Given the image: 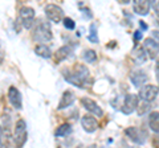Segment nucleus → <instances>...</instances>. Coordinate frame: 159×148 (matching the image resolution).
<instances>
[{"instance_id": "f257e3e1", "label": "nucleus", "mask_w": 159, "mask_h": 148, "mask_svg": "<svg viewBox=\"0 0 159 148\" xmlns=\"http://www.w3.org/2000/svg\"><path fill=\"white\" fill-rule=\"evenodd\" d=\"M62 76L69 83L77 87H84L85 83H89L90 81L89 69L85 65H80V63L74 66L73 70H62Z\"/></svg>"}, {"instance_id": "f03ea898", "label": "nucleus", "mask_w": 159, "mask_h": 148, "mask_svg": "<svg viewBox=\"0 0 159 148\" xmlns=\"http://www.w3.org/2000/svg\"><path fill=\"white\" fill-rule=\"evenodd\" d=\"M32 38L37 42H49L52 41L53 34H52V29H51V24L45 20H39L33 24L32 27Z\"/></svg>"}, {"instance_id": "7ed1b4c3", "label": "nucleus", "mask_w": 159, "mask_h": 148, "mask_svg": "<svg viewBox=\"0 0 159 148\" xmlns=\"http://www.w3.org/2000/svg\"><path fill=\"white\" fill-rule=\"evenodd\" d=\"M27 123L24 119H19L15 124V134H13V139L16 143L17 147H23L27 143Z\"/></svg>"}, {"instance_id": "20e7f679", "label": "nucleus", "mask_w": 159, "mask_h": 148, "mask_svg": "<svg viewBox=\"0 0 159 148\" xmlns=\"http://www.w3.org/2000/svg\"><path fill=\"white\" fill-rule=\"evenodd\" d=\"M19 21L27 29H31L34 24V11L31 7H23L19 12Z\"/></svg>"}, {"instance_id": "39448f33", "label": "nucleus", "mask_w": 159, "mask_h": 148, "mask_svg": "<svg viewBox=\"0 0 159 148\" xmlns=\"http://www.w3.org/2000/svg\"><path fill=\"white\" fill-rule=\"evenodd\" d=\"M45 15L48 20H51L52 23H60L64 20V11L56 4H48L45 7Z\"/></svg>"}, {"instance_id": "423d86ee", "label": "nucleus", "mask_w": 159, "mask_h": 148, "mask_svg": "<svg viewBox=\"0 0 159 148\" xmlns=\"http://www.w3.org/2000/svg\"><path fill=\"white\" fill-rule=\"evenodd\" d=\"M125 134L126 136L130 139L133 143H137V144H143L146 139V132L141 130V128H137V127H129L125 130Z\"/></svg>"}, {"instance_id": "0eeeda50", "label": "nucleus", "mask_w": 159, "mask_h": 148, "mask_svg": "<svg viewBox=\"0 0 159 148\" xmlns=\"http://www.w3.org/2000/svg\"><path fill=\"white\" fill-rule=\"evenodd\" d=\"M137 106H138V97L135 94H127L123 99V103L121 106V111L123 112L125 115L131 114L133 111L137 110Z\"/></svg>"}, {"instance_id": "6e6552de", "label": "nucleus", "mask_w": 159, "mask_h": 148, "mask_svg": "<svg viewBox=\"0 0 159 148\" xmlns=\"http://www.w3.org/2000/svg\"><path fill=\"white\" fill-rule=\"evenodd\" d=\"M8 99L16 110H20L23 107V97L20 94L19 89H16L15 86H11L8 89Z\"/></svg>"}, {"instance_id": "1a4fd4ad", "label": "nucleus", "mask_w": 159, "mask_h": 148, "mask_svg": "<svg viewBox=\"0 0 159 148\" xmlns=\"http://www.w3.org/2000/svg\"><path fill=\"white\" fill-rule=\"evenodd\" d=\"M81 105L85 107L86 110L90 112V114H93V115H96V116H102L103 115L102 108L99 107L93 99H90V98H86V97L81 98Z\"/></svg>"}, {"instance_id": "9d476101", "label": "nucleus", "mask_w": 159, "mask_h": 148, "mask_svg": "<svg viewBox=\"0 0 159 148\" xmlns=\"http://www.w3.org/2000/svg\"><path fill=\"white\" fill-rule=\"evenodd\" d=\"M158 87L154 86V85H146L141 89V91H139V95L143 101H147V102H151L157 98L158 95Z\"/></svg>"}, {"instance_id": "9b49d317", "label": "nucleus", "mask_w": 159, "mask_h": 148, "mask_svg": "<svg viewBox=\"0 0 159 148\" xmlns=\"http://www.w3.org/2000/svg\"><path fill=\"white\" fill-rule=\"evenodd\" d=\"M133 7H134V12L137 15L146 16L150 12L151 3H150V0H133Z\"/></svg>"}, {"instance_id": "f8f14e48", "label": "nucleus", "mask_w": 159, "mask_h": 148, "mask_svg": "<svg viewBox=\"0 0 159 148\" xmlns=\"http://www.w3.org/2000/svg\"><path fill=\"white\" fill-rule=\"evenodd\" d=\"M143 49L150 58H155L159 54V44L152 38H146L143 42Z\"/></svg>"}, {"instance_id": "ddd939ff", "label": "nucleus", "mask_w": 159, "mask_h": 148, "mask_svg": "<svg viewBox=\"0 0 159 148\" xmlns=\"http://www.w3.org/2000/svg\"><path fill=\"white\" fill-rule=\"evenodd\" d=\"M81 126L86 132H94L98 128L99 124H98L97 119L92 114V115H84L81 118Z\"/></svg>"}, {"instance_id": "4468645a", "label": "nucleus", "mask_w": 159, "mask_h": 148, "mask_svg": "<svg viewBox=\"0 0 159 148\" xmlns=\"http://www.w3.org/2000/svg\"><path fill=\"white\" fill-rule=\"evenodd\" d=\"M74 101H76V95H74V93L72 90H65L64 91V94L61 95V99H60V102H58L57 108L58 110H64V108L72 106L74 103Z\"/></svg>"}, {"instance_id": "2eb2a0df", "label": "nucleus", "mask_w": 159, "mask_h": 148, "mask_svg": "<svg viewBox=\"0 0 159 148\" xmlns=\"http://www.w3.org/2000/svg\"><path fill=\"white\" fill-rule=\"evenodd\" d=\"M130 80H131V82L134 83L135 87H141L143 83H146L147 76L143 70H135V72H133L130 74Z\"/></svg>"}, {"instance_id": "dca6fc26", "label": "nucleus", "mask_w": 159, "mask_h": 148, "mask_svg": "<svg viewBox=\"0 0 159 148\" xmlns=\"http://www.w3.org/2000/svg\"><path fill=\"white\" fill-rule=\"evenodd\" d=\"M72 48L68 46V45H64L58 49V50L56 52V56H54V58H56V62H61L64 60H66L68 57L72 56Z\"/></svg>"}, {"instance_id": "f3484780", "label": "nucleus", "mask_w": 159, "mask_h": 148, "mask_svg": "<svg viewBox=\"0 0 159 148\" xmlns=\"http://www.w3.org/2000/svg\"><path fill=\"white\" fill-rule=\"evenodd\" d=\"M34 53L41 58H51L52 57L51 49H49V46H47L45 44H40V45H37L34 48Z\"/></svg>"}, {"instance_id": "a211bd4d", "label": "nucleus", "mask_w": 159, "mask_h": 148, "mask_svg": "<svg viewBox=\"0 0 159 148\" xmlns=\"http://www.w3.org/2000/svg\"><path fill=\"white\" fill-rule=\"evenodd\" d=\"M148 126L154 132H159V112L154 111L148 116Z\"/></svg>"}, {"instance_id": "6ab92c4d", "label": "nucleus", "mask_w": 159, "mask_h": 148, "mask_svg": "<svg viewBox=\"0 0 159 148\" xmlns=\"http://www.w3.org/2000/svg\"><path fill=\"white\" fill-rule=\"evenodd\" d=\"M72 132V126L69 124V123H64V124L58 126V128L56 130V132H54V135L58 136V137H64L69 135Z\"/></svg>"}, {"instance_id": "aec40b11", "label": "nucleus", "mask_w": 159, "mask_h": 148, "mask_svg": "<svg viewBox=\"0 0 159 148\" xmlns=\"http://www.w3.org/2000/svg\"><path fill=\"white\" fill-rule=\"evenodd\" d=\"M84 60H85L86 62L89 63H94L97 61V54L94 50H92V49H88V50L84 52Z\"/></svg>"}, {"instance_id": "412c9836", "label": "nucleus", "mask_w": 159, "mask_h": 148, "mask_svg": "<svg viewBox=\"0 0 159 148\" xmlns=\"http://www.w3.org/2000/svg\"><path fill=\"white\" fill-rule=\"evenodd\" d=\"M148 110H150V105H148L147 101H143V99H142L141 103H138V106H137V112H138V115L146 114Z\"/></svg>"}, {"instance_id": "4be33fe9", "label": "nucleus", "mask_w": 159, "mask_h": 148, "mask_svg": "<svg viewBox=\"0 0 159 148\" xmlns=\"http://www.w3.org/2000/svg\"><path fill=\"white\" fill-rule=\"evenodd\" d=\"M89 41H92V42H98V34H97V27H96V24H92L90 25V33H89Z\"/></svg>"}, {"instance_id": "5701e85b", "label": "nucleus", "mask_w": 159, "mask_h": 148, "mask_svg": "<svg viewBox=\"0 0 159 148\" xmlns=\"http://www.w3.org/2000/svg\"><path fill=\"white\" fill-rule=\"evenodd\" d=\"M64 27H65L66 29H69V31H72V29L76 28V23H74V20H72V19H69V17H64Z\"/></svg>"}, {"instance_id": "b1692460", "label": "nucleus", "mask_w": 159, "mask_h": 148, "mask_svg": "<svg viewBox=\"0 0 159 148\" xmlns=\"http://www.w3.org/2000/svg\"><path fill=\"white\" fill-rule=\"evenodd\" d=\"M150 3L154 8V11H155V13L159 16V0H150Z\"/></svg>"}, {"instance_id": "393cba45", "label": "nucleus", "mask_w": 159, "mask_h": 148, "mask_svg": "<svg viewBox=\"0 0 159 148\" xmlns=\"http://www.w3.org/2000/svg\"><path fill=\"white\" fill-rule=\"evenodd\" d=\"M152 37H154V40L159 44V31H154L152 32Z\"/></svg>"}, {"instance_id": "a878e982", "label": "nucleus", "mask_w": 159, "mask_h": 148, "mask_svg": "<svg viewBox=\"0 0 159 148\" xmlns=\"http://www.w3.org/2000/svg\"><path fill=\"white\" fill-rule=\"evenodd\" d=\"M141 37H142V34H141V32H139V31H137L135 33H134V38H135V41H139V40H141Z\"/></svg>"}, {"instance_id": "bb28decb", "label": "nucleus", "mask_w": 159, "mask_h": 148, "mask_svg": "<svg viewBox=\"0 0 159 148\" xmlns=\"http://www.w3.org/2000/svg\"><path fill=\"white\" fill-rule=\"evenodd\" d=\"M3 61H4V52L0 48V63H3Z\"/></svg>"}, {"instance_id": "cd10ccee", "label": "nucleus", "mask_w": 159, "mask_h": 148, "mask_svg": "<svg viewBox=\"0 0 159 148\" xmlns=\"http://www.w3.org/2000/svg\"><path fill=\"white\" fill-rule=\"evenodd\" d=\"M119 3H122V4H127L129 2H130V0H118Z\"/></svg>"}, {"instance_id": "c85d7f7f", "label": "nucleus", "mask_w": 159, "mask_h": 148, "mask_svg": "<svg viewBox=\"0 0 159 148\" xmlns=\"http://www.w3.org/2000/svg\"><path fill=\"white\" fill-rule=\"evenodd\" d=\"M0 143H2V127H0Z\"/></svg>"}]
</instances>
